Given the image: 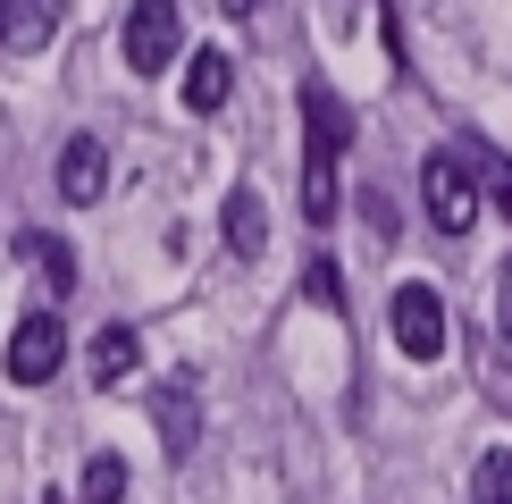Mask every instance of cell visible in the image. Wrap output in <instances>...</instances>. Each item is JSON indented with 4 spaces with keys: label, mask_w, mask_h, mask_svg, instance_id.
<instances>
[{
    "label": "cell",
    "mask_w": 512,
    "mask_h": 504,
    "mask_svg": "<svg viewBox=\"0 0 512 504\" xmlns=\"http://www.w3.org/2000/svg\"><path fill=\"white\" fill-rule=\"evenodd\" d=\"M345 143H353V110L311 76L303 84V219L311 227L336 219V168H345Z\"/></svg>",
    "instance_id": "cell-1"
},
{
    "label": "cell",
    "mask_w": 512,
    "mask_h": 504,
    "mask_svg": "<svg viewBox=\"0 0 512 504\" xmlns=\"http://www.w3.org/2000/svg\"><path fill=\"white\" fill-rule=\"evenodd\" d=\"M420 194H429V227H437V236H471L487 185H479V168L462 152H429V160H420Z\"/></svg>",
    "instance_id": "cell-2"
},
{
    "label": "cell",
    "mask_w": 512,
    "mask_h": 504,
    "mask_svg": "<svg viewBox=\"0 0 512 504\" xmlns=\"http://www.w3.org/2000/svg\"><path fill=\"white\" fill-rule=\"evenodd\" d=\"M118 42H126V68H135V76H160L168 59L185 51V17H177V0H135Z\"/></svg>",
    "instance_id": "cell-3"
},
{
    "label": "cell",
    "mask_w": 512,
    "mask_h": 504,
    "mask_svg": "<svg viewBox=\"0 0 512 504\" xmlns=\"http://www.w3.org/2000/svg\"><path fill=\"white\" fill-rule=\"evenodd\" d=\"M59 362H68V320L59 311H26L17 336H9V378L17 387H51Z\"/></svg>",
    "instance_id": "cell-4"
},
{
    "label": "cell",
    "mask_w": 512,
    "mask_h": 504,
    "mask_svg": "<svg viewBox=\"0 0 512 504\" xmlns=\"http://www.w3.org/2000/svg\"><path fill=\"white\" fill-rule=\"evenodd\" d=\"M395 345L412 362H437L445 353V294L437 286H395Z\"/></svg>",
    "instance_id": "cell-5"
},
{
    "label": "cell",
    "mask_w": 512,
    "mask_h": 504,
    "mask_svg": "<svg viewBox=\"0 0 512 504\" xmlns=\"http://www.w3.org/2000/svg\"><path fill=\"white\" fill-rule=\"evenodd\" d=\"M110 194V152H101V135H68V152H59V202H101Z\"/></svg>",
    "instance_id": "cell-6"
},
{
    "label": "cell",
    "mask_w": 512,
    "mask_h": 504,
    "mask_svg": "<svg viewBox=\"0 0 512 504\" xmlns=\"http://www.w3.org/2000/svg\"><path fill=\"white\" fill-rule=\"evenodd\" d=\"M152 420H160V446L177 454V462L194 454V446H202V395H194V378H177V387H160Z\"/></svg>",
    "instance_id": "cell-7"
},
{
    "label": "cell",
    "mask_w": 512,
    "mask_h": 504,
    "mask_svg": "<svg viewBox=\"0 0 512 504\" xmlns=\"http://www.w3.org/2000/svg\"><path fill=\"white\" fill-rule=\"evenodd\" d=\"M227 252H236V261H261L269 252V202L252 194V185L227 194Z\"/></svg>",
    "instance_id": "cell-8"
},
{
    "label": "cell",
    "mask_w": 512,
    "mask_h": 504,
    "mask_svg": "<svg viewBox=\"0 0 512 504\" xmlns=\"http://www.w3.org/2000/svg\"><path fill=\"white\" fill-rule=\"evenodd\" d=\"M51 34H59V0H9L0 9V42L9 51H51Z\"/></svg>",
    "instance_id": "cell-9"
},
{
    "label": "cell",
    "mask_w": 512,
    "mask_h": 504,
    "mask_svg": "<svg viewBox=\"0 0 512 504\" xmlns=\"http://www.w3.org/2000/svg\"><path fill=\"white\" fill-rule=\"evenodd\" d=\"M227 84H236V68H227V51H194V59H185V110H194V118L227 110Z\"/></svg>",
    "instance_id": "cell-10"
},
{
    "label": "cell",
    "mask_w": 512,
    "mask_h": 504,
    "mask_svg": "<svg viewBox=\"0 0 512 504\" xmlns=\"http://www.w3.org/2000/svg\"><path fill=\"white\" fill-rule=\"evenodd\" d=\"M135 362H143V336L135 328H101L93 336V387H118Z\"/></svg>",
    "instance_id": "cell-11"
},
{
    "label": "cell",
    "mask_w": 512,
    "mask_h": 504,
    "mask_svg": "<svg viewBox=\"0 0 512 504\" xmlns=\"http://www.w3.org/2000/svg\"><path fill=\"white\" fill-rule=\"evenodd\" d=\"M17 252H34V261H42V278H51V294H68V286H76V252L59 244V236H42V227H26V236H17Z\"/></svg>",
    "instance_id": "cell-12"
},
{
    "label": "cell",
    "mask_w": 512,
    "mask_h": 504,
    "mask_svg": "<svg viewBox=\"0 0 512 504\" xmlns=\"http://www.w3.org/2000/svg\"><path fill=\"white\" fill-rule=\"evenodd\" d=\"M471 504H512V446H487L471 471Z\"/></svg>",
    "instance_id": "cell-13"
},
{
    "label": "cell",
    "mask_w": 512,
    "mask_h": 504,
    "mask_svg": "<svg viewBox=\"0 0 512 504\" xmlns=\"http://www.w3.org/2000/svg\"><path fill=\"white\" fill-rule=\"evenodd\" d=\"M76 496L84 504H118L126 496V462L118 454H93V462H84V479H76Z\"/></svg>",
    "instance_id": "cell-14"
},
{
    "label": "cell",
    "mask_w": 512,
    "mask_h": 504,
    "mask_svg": "<svg viewBox=\"0 0 512 504\" xmlns=\"http://www.w3.org/2000/svg\"><path fill=\"white\" fill-rule=\"evenodd\" d=\"M303 294H311L319 311H345V278H336V261H311L303 269Z\"/></svg>",
    "instance_id": "cell-15"
},
{
    "label": "cell",
    "mask_w": 512,
    "mask_h": 504,
    "mask_svg": "<svg viewBox=\"0 0 512 504\" xmlns=\"http://www.w3.org/2000/svg\"><path fill=\"white\" fill-rule=\"evenodd\" d=\"M496 328L512 336V261H504V278H496Z\"/></svg>",
    "instance_id": "cell-16"
},
{
    "label": "cell",
    "mask_w": 512,
    "mask_h": 504,
    "mask_svg": "<svg viewBox=\"0 0 512 504\" xmlns=\"http://www.w3.org/2000/svg\"><path fill=\"white\" fill-rule=\"evenodd\" d=\"M479 185H496V202H504V219H512V168H479Z\"/></svg>",
    "instance_id": "cell-17"
}]
</instances>
